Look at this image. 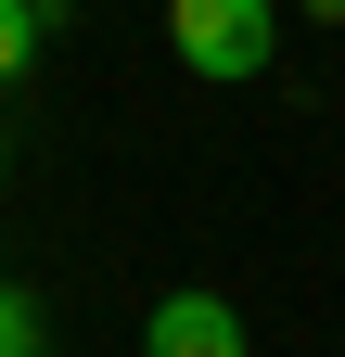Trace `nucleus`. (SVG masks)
Wrapping results in <instances>:
<instances>
[{"label": "nucleus", "mask_w": 345, "mask_h": 357, "mask_svg": "<svg viewBox=\"0 0 345 357\" xmlns=\"http://www.w3.org/2000/svg\"><path fill=\"white\" fill-rule=\"evenodd\" d=\"M166 38L205 89H243L281 64V0H166Z\"/></svg>", "instance_id": "1"}, {"label": "nucleus", "mask_w": 345, "mask_h": 357, "mask_svg": "<svg viewBox=\"0 0 345 357\" xmlns=\"http://www.w3.org/2000/svg\"><path fill=\"white\" fill-rule=\"evenodd\" d=\"M141 357H243V306L230 294H154Z\"/></svg>", "instance_id": "2"}, {"label": "nucleus", "mask_w": 345, "mask_h": 357, "mask_svg": "<svg viewBox=\"0 0 345 357\" xmlns=\"http://www.w3.org/2000/svg\"><path fill=\"white\" fill-rule=\"evenodd\" d=\"M52 52V0H0V77H26Z\"/></svg>", "instance_id": "3"}, {"label": "nucleus", "mask_w": 345, "mask_h": 357, "mask_svg": "<svg viewBox=\"0 0 345 357\" xmlns=\"http://www.w3.org/2000/svg\"><path fill=\"white\" fill-rule=\"evenodd\" d=\"M0 357H38V306H26L13 281H0Z\"/></svg>", "instance_id": "4"}, {"label": "nucleus", "mask_w": 345, "mask_h": 357, "mask_svg": "<svg viewBox=\"0 0 345 357\" xmlns=\"http://www.w3.org/2000/svg\"><path fill=\"white\" fill-rule=\"evenodd\" d=\"M0 178H13V141H0Z\"/></svg>", "instance_id": "5"}]
</instances>
